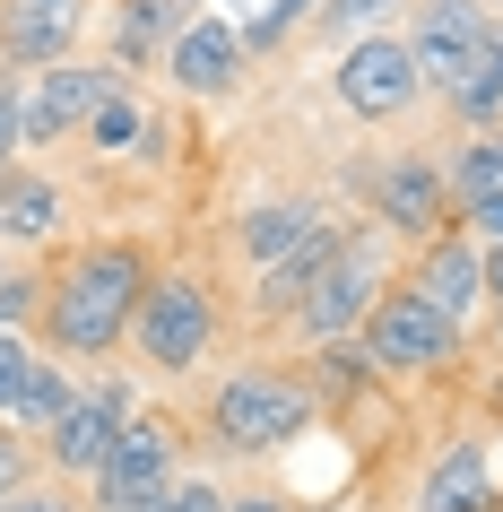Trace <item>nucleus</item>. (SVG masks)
I'll use <instances>...</instances> for the list:
<instances>
[{"mask_svg":"<svg viewBox=\"0 0 503 512\" xmlns=\"http://www.w3.org/2000/svg\"><path fill=\"white\" fill-rule=\"evenodd\" d=\"M139 296H148V261L131 243H87L61 261V278H44V339L61 356H105L139 322Z\"/></svg>","mask_w":503,"mask_h":512,"instance_id":"obj_1","label":"nucleus"},{"mask_svg":"<svg viewBox=\"0 0 503 512\" xmlns=\"http://www.w3.org/2000/svg\"><path fill=\"white\" fill-rule=\"evenodd\" d=\"M304 426H313V391L287 374H235V382H217V400H209V443L243 452V460L295 443Z\"/></svg>","mask_w":503,"mask_h":512,"instance_id":"obj_2","label":"nucleus"},{"mask_svg":"<svg viewBox=\"0 0 503 512\" xmlns=\"http://www.w3.org/2000/svg\"><path fill=\"white\" fill-rule=\"evenodd\" d=\"M365 356L382 365V374H434V365H451V356H460V322H451L443 304L408 278V287H391V296L373 304Z\"/></svg>","mask_w":503,"mask_h":512,"instance_id":"obj_3","label":"nucleus"},{"mask_svg":"<svg viewBox=\"0 0 503 512\" xmlns=\"http://www.w3.org/2000/svg\"><path fill=\"white\" fill-rule=\"evenodd\" d=\"M183 478V434H174V417H131L122 426V443L105 452V469H96V512H157V495Z\"/></svg>","mask_w":503,"mask_h":512,"instance_id":"obj_4","label":"nucleus"},{"mask_svg":"<svg viewBox=\"0 0 503 512\" xmlns=\"http://www.w3.org/2000/svg\"><path fill=\"white\" fill-rule=\"evenodd\" d=\"M382 296H391V252L373 235H347L339 252H330V270L313 278V296H304V330H313V339H339V330L373 322Z\"/></svg>","mask_w":503,"mask_h":512,"instance_id":"obj_5","label":"nucleus"},{"mask_svg":"<svg viewBox=\"0 0 503 512\" xmlns=\"http://www.w3.org/2000/svg\"><path fill=\"white\" fill-rule=\"evenodd\" d=\"M209 330H217V313H209V296H200V278H148L131 339H139V356H148L157 374L200 365V356H209Z\"/></svg>","mask_w":503,"mask_h":512,"instance_id":"obj_6","label":"nucleus"},{"mask_svg":"<svg viewBox=\"0 0 503 512\" xmlns=\"http://www.w3.org/2000/svg\"><path fill=\"white\" fill-rule=\"evenodd\" d=\"M122 96V79L113 70H79V61H53L44 79H27V105H18V139H61V131H87L96 113Z\"/></svg>","mask_w":503,"mask_h":512,"instance_id":"obj_7","label":"nucleus"},{"mask_svg":"<svg viewBox=\"0 0 503 512\" xmlns=\"http://www.w3.org/2000/svg\"><path fill=\"white\" fill-rule=\"evenodd\" d=\"M486 9L477 0H434V9H417V35H408V61H417V79L425 87H460L469 79V61H477V44H486Z\"/></svg>","mask_w":503,"mask_h":512,"instance_id":"obj_8","label":"nucleus"},{"mask_svg":"<svg viewBox=\"0 0 503 512\" xmlns=\"http://www.w3.org/2000/svg\"><path fill=\"white\" fill-rule=\"evenodd\" d=\"M417 61H408V44H391V35H365L356 53L339 61V105L365 113V122H391L399 105H417Z\"/></svg>","mask_w":503,"mask_h":512,"instance_id":"obj_9","label":"nucleus"},{"mask_svg":"<svg viewBox=\"0 0 503 512\" xmlns=\"http://www.w3.org/2000/svg\"><path fill=\"white\" fill-rule=\"evenodd\" d=\"M122 426H131V400L122 391H79V408L53 426V469L61 478H96L105 452L122 443Z\"/></svg>","mask_w":503,"mask_h":512,"instance_id":"obj_10","label":"nucleus"},{"mask_svg":"<svg viewBox=\"0 0 503 512\" xmlns=\"http://www.w3.org/2000/svg\"><path fill=\"white\" fill-rule=\"evenodd\" d=\"M443 165L434 157H399L373 174V209H382V226L391 235H434V217H443Z\"/></svg>","mask_w":503,"mask_h":512,"instance_id":"obj_11","label":"nucleus"},{"mask_svg":"<svg viewBox=\"0 0 503 512\" xmlns=\"http://www.w3.org/2000/svg\"><path fill=\"white\" fill-rule=\"evenodd\" d=\"M174 79H183L191 96L235 87V79H243V35L226 27V18H191V27L174 35Z\"/></svg>","mask_w":503,"mask_h":512,"instance_id":"obj_12","label":"nucleus"},{"mask_svg":"<svg viewBox=\"0 0 503 512\" xmlns=\"http://www.w3.org/2000/svg\"><path fill=\"white\" fill-rule=\"evenodd\" d=\"M70 35H79V0H9L0 53H9V61H53Z\"/></svg>","mask_w":503,"mask_h":512,"instance_id":"obj_13","label":"nucleus"},{"mask_svg":"<svg viewBox=\"0 0 503 512\" xmlns=\"http://www.w3.org/2000/svg\"><path fill=\"white\" fill-rule=\"evenodd\" d=\"M417 512H495V469H486V452L477 443H451L434 460V478H425Z\"/></svg>","mask_w":503,"mask_h":512,"instance_id":"obj_14","label":"nucleus"},{"mask_svg":"<svg viewBox=\"0 0 503 512\" xmlns=\"http://www.w3.org/2000/svg\"><path fill=\"white\" fill-rule=\"evenodd\" d=\"M339 243H347V235L330 226V217H321V226L295 243L278 270H261V313H304V296H313V278L330 270V252H339Z\"/></svg>","mask_w":503,"mask_h":512,"instance_id":"obj_15","label":"nucleus"},{"mask_svg":"<svg viewBox=\"0 0 503 512\" xmlns=\"http://www.w3.org/2000/svg\"><path fill=\"white\" fill-rule=\"evenodd\" d=\"M417 287H425V296H434V304H443L451 322H460V313H469V304H477V287H486V261H477V252H469V243H460V235H443V243H434V252H425Z\"/></svg>","mask_w":503,"mask_h":512,"instance_id":"obj_16","label":"nucleus"},{"mask_svg":"<svg viewBox=\"0 0 503 512\" xmlns=\"http://www.w3.org/2000/svg\"><path fill=\"white\" fill-rule=\"evenodd\" d=\"M53 226H61V191L44 183V174H9V165H0V235L35 243V235H53Z\"/></svg>","mask_w":503,"mask_h":512,"instance_id":"obj_17","label":"nucleus"},{"mask_svg":"<svg viewBox=\"0 0 503 512\" xmlns=\"http://www.w3.org/2000/svg\"><path fill=\"white\" fill-rule=\"evenodd\" d=\"M451 105L469 113L477 131H503V18L486 27V44H477V61H469V79L451 87Z\"/></svg>","mask_w":503,"mask_h":512,"instance_id":"obj_18","label":"nucleus"},{"mask_svg":"<svg viewBox=\"0 0 503 512\" xmlns=\"http://www.w3.org/2000/svg\"><path fill=\"white\" fill-rule=\"evenodd\" d=\"M70 408H79V391H70V374H61L53 356H35V374L18 382V400H9V426H18V434H27V426H44V434H53L61 417H70Z\"/></svg>","mask_w":503,"mask_h":512,"instance_id":"obj_19","label":"nucleus"},{"mask_svg":"<svg viewBox=\"0 0 503 512\" xmlns=\"http://www.w3.org/2000/svg\"><path fill=\"white\" fill-rule=\"evenodd\" d=\"M313 226H321L313 209H252V217H243V252H252L261 270H278V261H287V252L313 235Z\"/></svg>","mask_w":503,"mask_h":512,"instance_id":"obj_20","label":"nucleus"},{"mask_svg":"<svg viewBox=\"0 0 503 512\" xmlns=\"http://www.w3.org/2000/svg\"><path fill=\"white\" fill-rule=\"evenodd\" d=\"M87 139H96V148H148V139H157V122H148V113H139V96L122 87V96L87 122Z\"/></svg>","mask_w":503,"mask_h":512,"instance_id":"obj_21","label":"nucleus"},{"mask_svg":"<svg viewBox=\"0 0 503 512\" xmlns=\"http://www.w3.org/2000/svg\"><path fill=\"white\" fill-rule=\"evenodd\" d=\"M451 183L469 191V200H477V191H503V131H486V139H477L469 157L451 165Z\"/></svg>","mask_w":503,"mask_h":512,"instance_id":"obj_22","label":"nucleus"},{"mask_svg":"<svg viewBox=\"0 0 503 512\" xmlns=\"http://www.w3.org/2000/svg\"><path fill=\"white\" fill-rule=\"evenodd\" d=\"M191 0H131V53L139 44H157V35H183L191 18H183Z\"/></svg>","mask_w":503,"mask_h":512,"instance_id":"obj_23","label":"nucleus"},{"mask_svg":"<svg viewBox=\"0 0 503 512\" xmlns=\"http://www.w3.org/2000/svg\"><path fill=\"white\" fill-rule=\"evenodd\" d=\"M35 374V356H27V330H0V417H9V400H18V382Z\"/></svg>","mask_w":503,"mask_h":512,"instance_id":"obj_24","label":"nucleus"},{"mask_svg":"<svg viewBox=\"0 0 503 512\" xmlns=\"http://www.w3.org/2000/svg\"><path fill=\"white\" fill-rule=\"evenodd\" d=\"M157 512H226V486H209V478H174L157 495Z\"/></svg>","mask_w":503,"mask_h":512,"instance_id":"obj_25","label":"nucleus"},{"mask_svg":"<svg viewBox=\"0 0 503 512\" xmlns=\"http://www.w3.org/2000/svg\"><path fill=\"white\" fill-rule=\"evenodd\" d=\"M35 304H44V278H0V330H27Z\"/></svg>","mask_w":503,"mask_h":512,"instance_id":"obj_26","label":"nucleus"},{"mask_svg":"<svg viewBox=\"0 0 503 512\" xmlns=\"http://www.w3.org/2000/svg\"><path fill=\"white\" fill-rule=\"evenodd\" d=\"M0 495H27V434L0 426Z\"/></svg>","mask_w":503,"mask_h":512,"instance_id":"obj_27","label":"nucleus"},{"mask_svg":"<svg viewBox=\"0 0 503 512\" xmlns=\"http://www.w3.org/2000/svg\"><path fill=\"white\" fill-rule=\"evenodd\" d=\"M469 226L486 243H503V191H477V200H469Z\"/></svg>","mask_w":503,"mask_h":512,"instance_id":"obj_28","label":"nucleus"},{"mask_svg":"<svg viewBox=\"0 0 503 512\" xmlns=\"http://www.w3.org/2000/svg\"><path fill=\"white\" fill-rule=\"evenodd\" d=\"M295 9H313V0H269V18L252 27V44H278V35L295 27Z\"/></svg>","mask_w":503,"mask_h":512,"instance_id":"obj_29","label":"nucleus"},{"mask_svg":"<svg viewBox=\"0 0 503 512\" xmlns=\"http://www.w3.org/2000/svg\"><path fill=\"white\" fill-rule=\"evenodd\" d=\"M0 512H79V504H70V495H35V486H27V495H0Z\"/></svg>","mask_w":503,"mask_h":512,"instance_id":"obj_30","label":"nucleus"},{"mask_svg":"<svg viewBox=\"0 0 503 512\" xmlns=\"http://www.w3.org/2000/svg\"><path fill=\"white\" fill-rule=\"evenodd\" d=\"M373 9H382V0H330V9H321V18H330V27H365Z\"/></svg>","mask_w":503,"mask_h":512,"instance_id":"obj_31","label":"nucleus"},{"mask_svg":"<svg viewBox=\"0 0 503 512\" xmlns=\"http://www.w3.org/2000/svg\"><path fill=\"white\" fill-rule=\"evenodd\" d=\"M18 157V105H9V96H0V165Z\"/></svg>","mask_w":503,"mask_h":512,"instance_id":"obj_32","label":"nucleus"},{"mask_svg":"<svg viewBox=\"0 0 503 512\" xmlns=\"http://www.w3.org/2000/svg\"><path fill=\"white\" fill-rule=\"evenodd\" d=\"M226 512H287L278 495H226Z\"/></svg>","mask_w":503,"mask_h":512,"instance_id":"obj_33","label":"nucleus"},{"mask_svg":"<svg viewBox=\"0 0 503 512\" xmlns=\"http://www.w3.org/2000/svg\"><path fill=\"white\" fill-rule=\"evenodd\" d=\"M486 408H495V417H503V374H495V391H486Z\"/></svg>","mask_w":503,"mask_h":512,"instance_id":"obj_34","label":"nucleus"},{"mask_svg":"<svg viewBox=\"0 0 503 512\" xmlns=\"http://www.w3.org/2000/svg\"><path fill=\"white\" fill-rule=\"evenodd\" d=\"M495 330H503V296H495Z\"/></svg>","mask_w":503,"mask_h":512,"instance_id":"obj_35","label":"nucleus"}]
</instances>
